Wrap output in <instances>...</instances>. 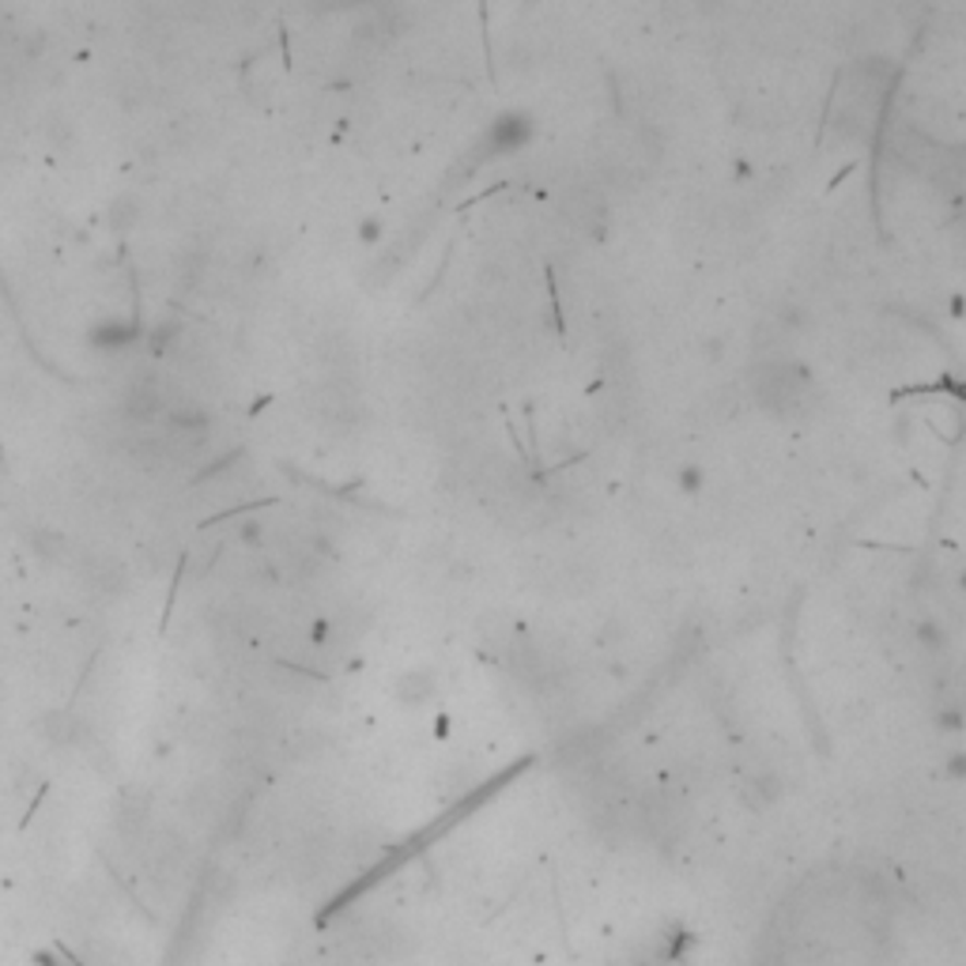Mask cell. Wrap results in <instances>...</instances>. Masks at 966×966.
<instances>
[]
</instances>
